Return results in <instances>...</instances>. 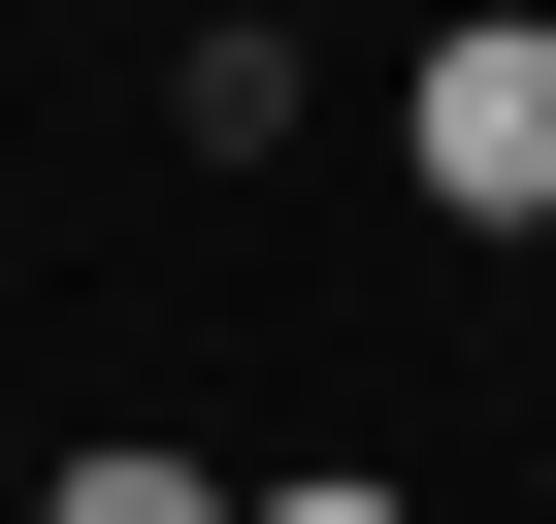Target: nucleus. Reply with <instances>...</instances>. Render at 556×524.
Here are the masks:
<instances>
[{"mask_svg": "<svg viewBox=\"0 0 556 524\" xmlns=\"http://www.w3.org/2000/svg\"><path fill=\"white\" fill-rule=\"evenodd\" d=\"M393 164H426V229H556V0H458L393 66Z\"/></svg>", "mask_w": 556, "mask_h": 524, "instance_id": "f257e3e1", "label": "nucleus"}, {"mask_svg": "<svg viewBox=\"0 0 556 524\" xmlns=\"http://www.w3.org/2000/svg\"><path fill=\"white\" fill-rule=\"evenodd\" d=\"M34 524H262V491H229V459H66Z\"/></svg>", "mask_w": 556, "mask_h": 524, "instance_id": "f03ea898", "label": "nucleus"}, {"mask_svg": "<svg viewBox=\"0 0 556 524\" xmlns=\"http://www.w3.org/2000/svg\"><path fill=\"white\" fill-rule=\"evenodd\" d=\"M262 524H426V491H262Z\"/></svg>", "mask_w": 556, "mask_h": 524, "instance_id": "7ed1b4c3", "label": "nucleus"}, {"mask_svg": "<svg viewBox=\"0 0 556 524\" xmlns=\"http://www.w3.org/2000/svg\"><path fill=\"white\" fill-rule=\"evenodd\" d=\"M523 262H556V229H523Z\"/></svg>", "mask_w": 556, "mask_h": 524, "instance_id": "20e7f679", "label": "nucleus"}]
</instances>
